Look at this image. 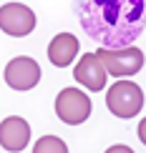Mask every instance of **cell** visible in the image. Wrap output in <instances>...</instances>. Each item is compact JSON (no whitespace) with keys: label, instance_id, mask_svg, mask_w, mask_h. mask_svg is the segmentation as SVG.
Returning a JSON list of instances; mask_svg holds the SVG:
<instances>
[{"label":"cell","instance_id":"obj_1","mask_svg":"<svg viewBox=\"0 0 146 153\" xmlns=\"http://www.w3.org/2000/svg\"><path fill=\"white\" fill-rule=\"evenodd\" d=\"M76 15L101 48H131L146 30V0H78Z\"/></svg>","mask_w":146,"mask_h":153},{"label":"cell","instance_id":"obj_11","mask_svg":"<svg viewBox=\"0 0 146 153\" xmlns=\"http://www.w3.org/2000/svg\"><path fill=\"white\" fill-rule=\"evenodd\" d=\"M106 153H134V151H131L129 146H124V143H116V146H111Z\"/></svg>","mask_w":146,"mask_h":153},{"label":"cell","instance_id":"obj_7","mask_svg":"<svg viewBox=\"0 0 146 153\" xmlns=\"http://www.w3.org/2000/svg\"><path fill=\"white\" fill-rule=\"evenodd\" d=\"M73 78H76L78 85H86L88 91H103L109 73H106L103 63L98 60L96 53H83L78 65L73 68Z\"/></svg>","mask_w":146,"mask_h":153},{"label":"cell","instance_id":"obj_4","mask_svg":"<svg viewBox=\"0 0 146 153\" xmlns=\"http://www.w3.org/2000/svg\"><path fill=\"white\" fill-rule=\"evenodd\" d=\"M55 113L66 126H78L91 116V98L78 88H63L55 98Z\"/></svg>","mask_w":146,"mask_h":153},{"label":"cell","instance_id":"obj_3","mask_svg":"<svg viewBox=\"0 0 146 153\" xmlns=\"http://www.w3.org/2000/svg\"><path fill=\"white\" fill-rule=\"evenodd\" d=\"M96 55L103 63L106 73L116 75L118 80L129 78V75H136L144 68V53L136 45H131V48H98Z\"/></svg>","mask_w":146,"mask_h":153},{"label":"cell","instance_id":"obj_5","mask_svg":"<svg viewBox=\"0 0 146 153\" xmlns=\"http://www.w3.org/2000/svg\"><path fill=\"white\" fill-rule=\"evenodd\" d=\"M0 30L13 38L30 35L35 30V13L23 3H5L0 8Z\"/></svg>","mask_w":146,"mask_h":153},{"label":"cell","instance_id":"obj_9","mask_svg":"<svg viewBox=\"0 0 146 153\" xmlns=\"http://www.w3.org/2000/svg\"><path fill=\"white\" fill-rule=\"evenodd\" d=\"M78 55V38L71 33H58L48 45V60L55 68H66L71 65L73 58Z\"/></svg>","mask_w":146,"mask_h":153},{"label":"cell","instance_id":"obj_12","mask_svg":"<svg viewBox=\"0 0 146 153\" xmlns=\"http://www.w3.org/2000/svg\"><path fill=\"white\" fill-rule=\"evenodd\" d=\"M136 133H139V141H141L144 146H146V118L139 123V128H136Z\"/></svg>","mask_w":146,"mask_h":153},{"label":"cell","instance_id":"obj_2","mask_svg":"<svg viewBox=\"0 0 146 153\" xmlns=\"http://www.w3.org/2000/svg\"><path fill=\"white\" fill-rule=\"evenodd\" d=\"M106 105L118 118H134L144 108V91L134 80H116L106 91Z\"/></svg>","mask_w":146,"mask_h":153},{"label":"cell","instance_id":"obj_6","mask_svg":"<svg viewBox=\"0 0 146 153\" xmlns=\"http://www.w3.org/2000/svg\"><path fill=\"white\" fill-rule=\"evenodd\" d=\"M40 80V65L28 55H18L5 65V83L13 91H30Z\"/></svg>","mask_w":146,"mask_h":153},{"label":"cell","instance_id":"obj_8","mask_svg":"<svg viewBox=\"0 0 146 153\" xmlns=\"http://www.w3.org/2000/svg\"><path fill=\"white\" fill-rule=\"evenodd\" d=\"M30 141V126L18 116H8L0 123V146L10 153H20Z\"/></svg>","mask_w":146,"mask_h":153},{"label":"cell","instance_id":"obj_10","mask_svg":"<svg viewBox=\"0 0 146 153\" xmlns=\"http://www.w3.org/2000/svg\"><path fill=\"white\" fill-rule=\"evenodd\" d=\"M33 153H68V146L58 136H43L33 146Z\"/></svg>","mask_w":146,"mask_h":153}]
</instances>
